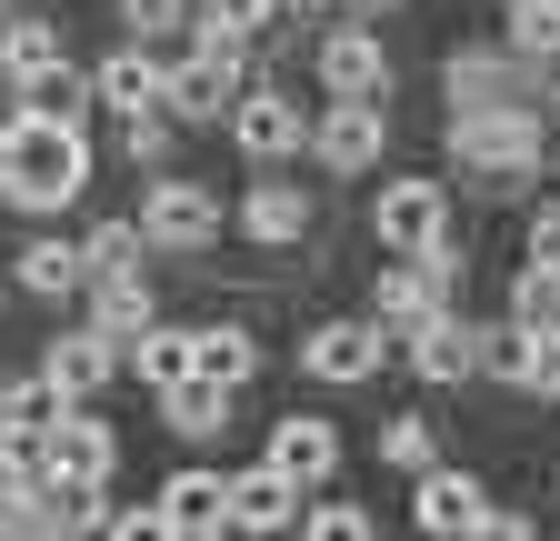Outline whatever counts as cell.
Segmentation results:
<instances>
[{
    "mask_svg": "<svg viewBox=\"0 0 560 541\" xmlns=\"http://www.w3.org/2000/svg\"><path fill=\"white\" fill-rule=\"evenodd\" d=\"M91 191V141L81 120H50V111H21L0 130V200L11 211H60V200Z\"/></svg>",
    "mask_w": 560,
    "mask_h": 541,
    "instance_id": "1",
    "label": "cell"
},
{
    "mask_svg": "<svg viewBox=\"0 0 560 541\" xmlns=\"http://www.w3.org/2000/svg\"><path fill=\"white\" fill-rule=\"evenodd\" d=\"M241 101V41H221V31H200L171 71H161V111H180V120H221Z\"/></svg>",
    "mask_w": 560,
    "mask_h": 541,
    "instance_id": "2",
    "label": "cell"
},
{
    "mask_svg": "<svg viewBox=\"0 0 560 541\" xmlns=\"http://www.w3.org/2000/svg\"><path fill=\"white\" fill-rule=\"evenodd\" d=\"M451 161L460 171H530L540 161V111L511 101V111H451Z\"/></svg>",
    "mask_w": 560,
    "mask_h": 541,
    "instance_id": "3",
    "label": "cell"
},
{
    "mask_svg": "<svg viewBox=\"0 0 560 541\" xmlns=\"http://www.w3.org/2000/svg\"><path fill=\"white\" fill-rule=\"evenodd\" d=\"M40 451H50V482H110V461H120V441L91 401H60L40 422Z\"/></svg>",
    "mask_w": 560,
    "mask_h": 541,
    "instance_id": "4",
    "label": "cell"
},
{
    "mask_svg": "<svg viewBox=\"0 0 560 541\" xmlns=\"http://www.w3.org/2000/svg\"><path fill=\"white\" fill-rule=\"evenodd\" d=\"M140 241H151V251H210V241H221V200H210L200 181H151Z\"/></svg>",
    "mask_w": 560,
    "mask_h": 541,
    "instance_id": "5",
    "label": "cell"
},
{
    "mask_svg": "<svg viewBox=\"0 0 560 541\" xmlns=\"http://www.w3.org/2000/svg\"><path fill=\"white\" fill-rule=\"evenodd\" d=\"M530 71L540 60H521L511 41L501 50H451L441 91H451V111H511V101H530Z\"/></svg>",
    "mask_w": 560,
    "mask_h": 541,
    "instance_id": "6",
    "label": "cell"
},
{
    "mask_svg": "<svg viewBox=\"0 0 560 541\" xmlns=\"http://www.w3.org/2000/svg\"><path fill=\"white\" fill-rule=\"evenodd\" d=\"M371 231H381V251L420 261V251L451 231V191H441V181H390V191H381V211H371Z\"/></svg>",
    "mask_w": 560,
    "mask_h": 541,
    "instance_id": "7",
    "label": "cell"
},
{
    "mask_svg": "<svg viewBox=\"0 0 560 541\" xmlns=\"http://www.w3.org/2000/svg\"><path fill=\"white\" fill-rule=\"evenodd\" d=\"M381 141H390V120H381V101H330L320 120H311V151H320V171H371L381 161Z\"/></svg>",
    "mask_w": 560,
    "mask_h": 541,
    "instance_id": "8",
    "label": "cell"
},
{
    "mask_svg": "<svg viewBox=\"0 0 560 541\" xmlns=\"http://www.w3.org/2000/svg\"><path fill=\"white\" fill-rule=\"evenodd\" d=\"M320 91H330V101H381V91H390V50H381V31H361V21L330 31V41H320Z\"/></svg>",
    "mask_w": 560,
    "mask_h": 541,
    "instance_id": "9",
    "label": "cell"
},
{
    "mask_svg": "<svg viewBox=\"0 0 560 541\" xmlns=\"http://www.w3.org/2000/svg\"><path fill=\"white\" fill-rule=\"evenodd\" d=\"M260 461H270L291 492H320L330 471H340V431H330V422H311V412H291V422L270 431V451H260Z\"/></svg>",
    "mask_w": 560,
    "mask_h": 541,
    "instance_id": "10",
    "label": "cell"
},
{
    "mask_svg": "<svg viewBox=\"0 0 560 541\" xmlns=\"http://www.w3.org/2000/svg\"><path fill=\"white\" fill-rule=\"evenodd\" d=\"M381 342H390L381 321H320L311 352H301V371H311V381H371V371H381Z\"/></svg>",
    "mask_w": 560,
    "mask_h": 541,
    "instance_id": "11",
    "label": "cell"
},
{
    "mask_svg": "<svg viewBox=\"0 0 560 541\" xmlns=\"http://www.w3.org/2000/svg\"><path fill=\"white\" fill-rule=\"evenodd\" d=\"M60 71H70L60 21H31V11L0 21V81H11V91H40V81H60Z\"/></svg>",
    "mask_w": 560,
    "mask_h": 541,
    "instance_id": "12",
    "label": "cell"
},
{
    "mask_svg": "<svg viewBox=\"0 0 560 541\" xmlns=\"http://www.w3.org/2000/svg\"><path fill=\"white\" fill-rule=\"evenodd\" d=\"M110 371H120V342H101V331H70V342L40 352L50 401H91V391H110Z\"/></svg>",
    "mask_w": 560,
    "mask_h": 541,
    "instance_id": "13",
    "label": "cell"
},
{
    "mask_svg": "<svg viewBox=\"0 0 560 541\" xmlns=\"http://www.w3.org/2000/svg\"><path fill=\"white\" fill-rule=\"evenodd\" d=\"M231 141H241L250 161H291V151L311 141V120L280 101V91H250V101H231Z\"/></svg>",
    "mask_w": 560,
    "mask_h": 541,
    "instance_id": "14",
    "label": "cell"
},
{
    "mask_svg": "<svg viewBox=\"0 0 560 541\" xmlns=\"http://www.w3.org/2000/svg\"><path fill=\"white\" fill-rule=\"evenodd\" d=\"M221 521L231 531H291L301 521V492L260 461V471H241V482H221Z\"/></svg>",
    "mask_w": 560,
    "mask_h": 541,
    "instance_id": "15",
    "label": "cell"
},
{
    "mask_svg": "<svg viewBox=\"0 0 560 541\" xmlns=\"http://www.w3.org/2000/svg\"><path fill=\"white\" fill-rule=\"evenodd\" d=\"M410 371H420V381H470V371H480V331L451 321V311L410 321Z\"/></svg>",
    "mask_w": 560,
    "mask_h": 541,
    "instance_id": "16",
    "label": "cell"
},
{
    "mask_svg": "<svg viewBox=\"0 0 560 541\" xmlns=\"http://www.w3.org/2000/svg\"><path fill=\"white\" fill-rule=\"evenodd\" d=\"M480 511H490V502H480V482H470V471H420V502H410V521L431 531V541H460Z\"/></svg>",
    "mask_w": 560,
    "mask_h": 541,
    "instance_id": "17",
    "label": "cell"
},
{
    "mask_svg": "<svg viewBox=\"0 0 560 541\" xmlns=\"http://www.w3.org/2000/svg\"><path fill=\"white\" fill-rule=\"evenodd\" d=\"M241 231H250L260 251H291V241L311 231V200H301L291 181H250V191H241Z\"/></svg>",
    "mask_w": 560,
    "mask_h": 541,
    "instance_id": "18",
    "label": "cell"
},
{
    "mask_svg": "<svg viewBox=\"0 0 560 541\" xmlns=\"http://www.w3.org/2000/svg\"><path fill=\"white\" fill-rule=\"evenodd\" d=\"M91 291V331L101 342H140V331H151V281H140V270H110V281H81Z\"/></svg>",
    "mask_w": 560,
    "mask_h": 541,
    "instance_id": "19",
    "label": "cell"
},
{
    "mask_svg": "<svg viewBox=\"0 0 560 541\" xmlns=\"http://www.w3.org/2000/svg\"><path fill=\"white\" fill-rule=\"evenodd\" d=\"M231 401H241V391H231V381H210V371H180V381H171V391H161V422H171V431H190V441H200V431H221V422H231Z\"/></svg>",
    "mask_w": 560,
    "mask_h": 541,
    "instance_id": "20",
    "label": "cell"
},
{
    "mask_svg": "<svg viewBox=\"0 0 560 541\" xmlns=\"http://www.w3.org/2000/svg\"><path fill=\"white\" fill-rule=\"evenodd\" d=\"M91 91H101L120 120H130V111H161V60L130 41V50H110V60H101V81H91Z\"/></svg>",
    "mask_w": 560,
    "mask_h": 541,
    "instance_id": "21",
    "label": "cell"
},
{
    "mask_svg": "<svg viewBox=\"0 0 560 541\" xmlns=\"http://www.w3.org/2000/svg\"><path fill=\"white\" fill-rule=\"evenodd\" d=\"M190 371H210V381H231V391H241V381L260 371V342H250L241 321H210V331H190Z\"/></svg>",
    "mask_w": 560,
    "mask_h": 541,
    "instance_id": "22",
    "label": "cell"
},
{
    "mask_svg": "<svg viewBox=\"0 0 560 541\" xmlns=\"http://www.w3.org/2000/svg\"><path fill=\"white\" fill-rule=\"evenodd\" d=\"M120 371H140L151 391H171V381L190 371V331H161V321H151V331H140V342L120 352Z\"/></svg>",
    "mask_w": 560,
    "mask_h": 541,
    "instance_id": "23",
    "label": "cell"
},
{
    "mask_svg": "<svg viewBox=\"0 0 560 541\" xmlns=\"http://www.w3.org/2000/svg\"><path fill=\"white\" fill-rule=\"evenodd\" d=\"M91 270H81V251L70 241H31L21 251V291H40V301H60V291H81Z\"/></svg>",
    "mask_w": 560,
    "mask_h": 541,
    "instance_id": "24",
    "label": "cell"
},
{
    "mask_svg": "<svg viewBox=\"0 0 560 541\" xmlns=\"http://www.w3.org/2000/svg\"><path fill=\"white\" fill-rule=\"evenodd\" d=\"M140 251H151V241H140V221H101V231L81 241V270H91V281H110V270H140Z\"/></svg>",
    "mask_w": 560,
    "mask_h": 541,
    "instance_id": "25",
    "label": "cell"
},
{
    "mask_svg": "<svg viewBox=\"0 0 560 541\" xmlns=\"http://www.w3.org/2000/svg\"><path fill=\"white\" fill-rule=\"evenodd\" d=\"M161 511L171 521H221V471H171V482H161Z\"/></svg>",
    "mask_w": 560,
    "mask_h": 541,
    "instance_id": "26",
    "label": "cell"
},
{
    "mask_svg": "<svg viewBox=\"0 0 560 541\" xmlns=\"http://www.w3.org/2000/svg\"><path fill=\"white\" fill-rule=\"evenodd\" d=\"M511 50L521 60H550L560 50V0H511Z\"/></svg>",
    "mask_w": 560,
    "mask_h": 541,
    "instance_id": "27",
    "label": "cell"
},
{
    "mask_svg": "<svg viewBox=\"0 0 560 541\" xmlns=\"http://www.w3.org/2000/svg\"><path fill=\"white\" fill-rule=\"evenodd\" d=\"M301 541H381V531H371L361 502H311L301 511Z\"/></svg>",
    "mask_w": 560,
    "mask_h": 541,
    "instance_id": "28",
    "label": "cell"
},
{
    "mask_svg": "<svg viewBox=\"0 0 560 541\" xmlns=\"http://www.w3.org/2000/svg\"><path fill=\"white\" fill-rule=\"evenodd\" d=\"M50 412H60V401H50V381H40V371H31V381H11V391H0V431H40Z\"/></svg>",
    "mask_w": 560,
    "mask_h": 541,
    "instance_id": "29",
    "label": "cell"
},
{
    "mask_svg": "<svg viewBox=\"0 0 560 541\" xmlns=\"http://www.w3.org/2000/svg\"><path fill=\"white\" fill-rule=\"evenodd\" d=\"M200 31H221V41H260V31H270V0H200Z\"/></svg>",
    "mask_w": 560,
    "mask_h": 541,
    "instance_id": "30",
    "label": "cell"
},
{
    "mask_svg": "<svg viewBox=\"0 0 560 541\" xmlns=\"http://www.w3.org/2000/svg\"><path fill=\"white\" fill-rule=\"evenodd\" d=\"M431 441H441V431L410 412V422H390V431H381V461H400V471H431Z\"/></svg>",
    "mask_w": 560,
    "mask_h": 541,
    "instance_id": "31",
    "label": "cell"
},
{
    "mask_svg": "<svg viewBox=\"0 0 560 541\" xmlns=\"http://www.w3.org/2000/svg\"><path fill=\"white\" fill-rule=\"evenodd\" d=\"M540 321H560V270H550V261L521 270V331H540Z\"/></svg>",
    "mask_w": 560,
    "mask_h": 541,
    "instance_id": "32",
    "label": "cell"
},
{
    "mask_svg": "<svg viewBox=\"0 0 560 541\" xmlns=\"http://www.w3.org/2000/svg\"><path fill=\"white\" fill-rule=\"evenodd\" d=\"M480 371H501V381H530V331H480Z\"/></svg>",
    "mask_w": 560,
    "mask_h": 541,
    "instance_id": "33",
    "label": "cell"
},
{
    "mask_svg": "<svg viewBox=\"0 0 560 541\" xmlns=\"http://www.w3.org/2000/svg\"><path fill=\"white\" fill-rule=\"evenodd\" d=\"M171 531H180V521H171L161 502H151V511H110V521H101V541H171Z\"/></svg>",
    "mask_w": 560,
    "mask_h": 541,
    "instance_id": "34",
    "label": "cell"
},
{
    "mask_svg": "<svg viewBox=\"0 0 560 541\" xmlns=\"http://www.w3.org/2000/svg\"><path fill=\"white\" fill-rule=\"evenodd\" d=\"M521 391H550V401H560V321L530 331V381H521Z\"/></svg>",
    "mask_w": 560,
    "mask_h": 541,
    "instance_id": "35",
    "label": "cell"
},
{
    "mask_svg": "<svg viewBox=\"0 0 560 541\" xmlns=\"http://www.w3.org/2000/svg\"><path fill=\"white\" fill-rule=\"evenodd\" d=\"M180 11H190V0H120L130 41H161V31H180Z\"/></svg>",
    "mask_w": 560,
    "mask_h": 541,
    "instance_id": "36",
    "label": "cell"
},
{
    "mask_svg": "<svg viewBox=\"0 0 560 541\" xmlns=\"http://www.w3.org/2000/svg\"><path fill=\"white\" fill-rule=\"evenodd\" d=\"M120 141H130V161H161V151H171V120H161V111H130Z\"/></svg>",
    "mask_w": 560,
    "mask_h": 541,
    "instance_id": "37",
    "label": "cell"
},
{
    "mask_svg": "<svg viewBox=\"0 0 560 541\" xmlns=\"http://www.w3.org/2000/svg\"><path fill=\"white\" fill-rule=\"evenodd\" d=\"M460 541H540V531H530V521H521V511H480V521H470V531H460Z\"/></svg>",
    "mask_w": 560,
    "mask_h": 541,
    "instance_id": "38",
    "label": "cell"
},
{
    "mask_svg": "<svg viewBox=\"0 0 560 541\" xmlns=\"http://www.w3.org/2000/svg\"><path fill=\"white\" fill-rule=\"evenodd\" d=\"M530 261H550V270H560V211H540V231H530Z\"/></svg>",
    "mask_w": 560,
    "mask_h": 541,
    "instance_id": "39",
    "label": "cell"
},
{
    "mask_svg": "<svg viewBox=\"0 0 560 541\" xmlns=\"http://www.w3.org/2000/svg\"><path fill=\"white\" fill-rule=\"evenodd\" d=\"M171 541H221V521H180V531H171Z\"/></svg>",
    "mask_w": 560,
    "mask_h": 541,
    "instance_id": "40",
    "label": "cell"
},
{
    "mask_svg": "<svg viewBox=\"0 0 560 541\" xmlns=\"http://www.w3.org/2000/svg\"><path fill=\"white\" fill-rule=\"evenodd\" d=\"M270 11H340V0H270Z\"/></svg>",
    "mask_w": 560,
    "mask_h": 541,
    "instance_id": "41",
    "label": "cell"
},
{
    "mask_svg": "<svg viewBox=\"0 0 560 541\" xmlns=\"http://www.w3.org/2000/svg\"><path fill=\"white\" fill-rule=\"evenodd\" d=\"M350 11H400V0H350Z\"/></svg>",
    "mask_w": 560,
    "mask_h": 541,
    "instance_id": "42",
    "label": "cell"
},
{
    "mask_svg": "<svg viewBox=\"0 0 560 541\" xmlns=\"http://www.w3.org/2000/svg\"><path fill=\"white\" fill-rule=\"evenodd\" d=\"M550 130H560V91H550Z\"/></svg>",
    "mask_w": 560,
    "mask_h": 541,
    "instance_id": "43",
    "label": "cell"
},
{
    "mask_svg": "<svg viewBox=\"0 0 560 541\" xmlns=\"http://www.w3.org/2000/svg\"><path fill=\"white\" fill-rule=\"evenodd\" d=\"M0 21H11V0H0Z\"/></svg>",
    "mask_w": 560,
    "mask_h": 541,
    "instance_id": "44",
    "label": "cell"
}]
</instances>
